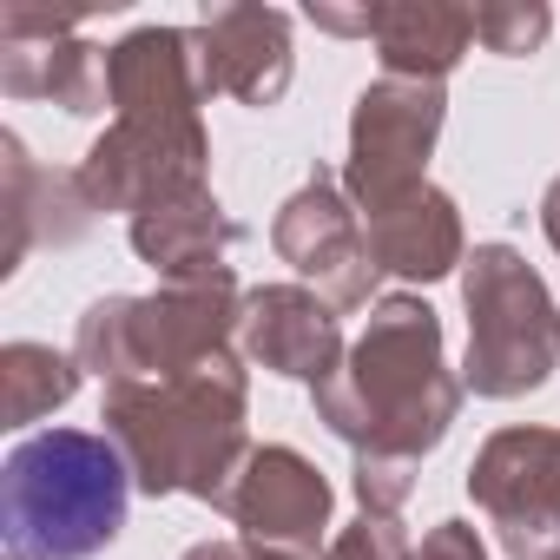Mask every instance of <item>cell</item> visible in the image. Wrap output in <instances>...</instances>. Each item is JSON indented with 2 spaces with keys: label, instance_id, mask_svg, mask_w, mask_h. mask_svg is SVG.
<instances>
[{
  "label": "cell",
  "instance_id": "obj_8",
  "mask_svg": "<svg viewBox=\"0 0 560 560\" xmlns=\"http://www.w3.org/2000/svg\"><path fill=\"white\" fill-rule=\"evenodd\" d=\"M270 244H277V257H284L304 284H317V298H330L337 311L370 304V291H376V250H370V231H363V218H357L343 178L311 172V178L284 198V211H277Z\"/></svg>",
  "mask_w": 560,
  "mask_h": 560
},
{
  "label": "cell",
  "instance_id": "obj_3",
  "mask_svg": "<svg viewBox=\"0 0 560 560\" xmlns=\"http://www.w3.org/2000/svg\"><path fill=\"white\" fill-rule=\"evenodd\" d=\"M100 422L119 442V455L145 494L224 501V488L237 481V468L250 455L237 357H218L172 383H113Z\"/></svg>",
  "mask_w": 560,
  "mask_h": 560
},
{
  "label": "cell",
  "instance_id": "obj_7",
  "mask_svg": "<svg viewBox=\"0 0 560 560\" xmlns=\"http://www.w3.org/2000/svg\"><path fill=\"white\" fill-rule=\"evenodd\" d=\"M442 86L435 80H376L363 86L357 113H350V159H343V191L357 211H376L422 178L429 152H435V132H442Z\"/></svg>",
  "mask_w": 560,
  "mask_h": 560
},
{
  "label": "cell",
  "instance_id": "obj_17",
  "mask_svg": "<svg viewBox=\"0 0 560 560\" xmlns=\"http://www.w3.org/2000/svg\"><path fill=\"white\" fill-rule=\"evenodd\" d=\"M0 389H8V429H27L80 389V357H60L54 343H8L0 350Z\"/></svg>",
  "mask_w": 560,
  "mask_h": 560
},
{
  "label": "cell",
  "instance_id": "obj_19",
  "mask_svg": "<svg viewBox=\"0 0 560 560\" xmlns=\"http://www.w3.org/2000/svg\"><path fill=\"white\" fill-rule=\"evenodd\" d=\"M409 494H416V462H402V455H357V501H363V514H402Z\"/></svg>",
  "mask_w": 560,
  "mask_h": 560
},
{
  "label": "cell",
  "instance_id": "obj_22",
  "mask_svg": "<svg viewBox=\"0 0 560 560\" xmlns=\"http://www.w3.org/2000/svg\"><path fill=\"white\" fill-rule=\"evenodd\" d=\"M185 560H304V553H284V547H257V540H198Z\"/></svg>",
  "mask_w": 560,
  "mask_h": 560
},
{
  "label": "cell",
  "instance_id": "obj_11",
  "mask_svg": "<svg viewBox=\"0 0 560 560\" xmlns=\"http://www.w3.org/2000/svg\"><path fill=\"white\" fill-rule=\"evenodd\" d=\"M218 508L257 547H284V553H304V560L317 547H330V481L284 442L250 448Z\"/></svg>",
  "mask_w": 560,
  "mask_h": 560
},
{
  "label": "cell",
  "instance_id": "obj_13",
  "mask_svg": "<svg viewBox=\"0 0 560 560\" xmlns=\"http://www.w3.org/2000/svg\"><path fill=\"white\" fill-rule=\"evenodd\" d=\"M237 343L250 363H264L270 376H298V383H330L343 363V324L337 304L317 298L311 284H264L244 298V324Z\"/></svg>",
  "mask_w": 560,
  "mask_h": 560
},
{
  "label": "cell",
  "instance_id": "obj_6",
  "mask_svg": "<svg viewBox=\"0 0 560 560\" xmlns=\"http://www.w3.org/2000/svg\"><path fill=\"white\" fill-rule=\"evenodd\" d=\"M462 298H468L462 389L494 396V402L540 389L560 363V311H553L547 284L527 270V257L508 250V244H475Z\"/></svg>",
  "mask_w": 560,
  "mask_h": 560
},
{
  "label": "cell",
  "instance_id": "obj_5",
  "mask_svg": "<svg viewBox=\"0 0 560 560\" xmlns=\"http://www.w3.org/2000/svg\"><path fill=\"white\" fill-rule=\"evenodd\" d=\"M244 324V298L231 277L218 284H159L152 298H100L80 317V370L113 383H172L218 357Z\"/></svg>",
  "mask_w": 560,
  "mask_h": 560
},
{
  "label": "cell",
  "instance_id": "obj_16",
  "mask_svg": "<svg viewBox=\"0 0 560 560\" xmlns=\"http://www.w3.org/2000/svg\"><path fill=\"white\" fill-rule=\"evenodd\" d=\"M370 40L383 47L389 80H435L468 54L475 40V8H448V0H396V8H370Z\"/></svg>",
  "mask_w": 560,
  "mask_h": 560
},
{
  "label": "cell",
  "instance_id": "obj_21",
  "mask_svg": "<svg viewBox=\"0 0 560 560\" xmlns=\"http://www.w3.org/2000/svg\"><path fill=\"white\" fill-rule=\"evenodd\" d=\"M409 560H488V540H481L468 521H435V527L409 547Z\"/></svg>",
  "mask_w": 560,
  "mask_h": 560
},
{
  "label": "cell",
  "instance_id": "obj_23",
  "mask_svg": "<svg viewBox=\"0 0 560 560\" xmlns=\"http://www.w3.org/2000/svg\"><path fill=\"white\" fill-rule=\"evenodd\" d=\"M540 224H547V244L560 250V178L547 185V198H540Z\"/></svg>",
  "mask_w": 560,
  "mask_h": 560
},
{
  "label": "cell",
  "instance_id": "obj_18",
  "mask_svg": "<svg viewBox=\"0 0 560 560\" xmlns=\"http://www.w3.org/2000/svg\"><path fill=\"white\" fill-rule=\"evenodd\" d=\"M547 27H553V14L540 0H488V8H475V40L488 54H508V60L534 54L547 40Z\"/></svg>",
  "mask_w": 560,
  "mask_h": 560
},
{
  "label": "cell",
  "instance_id": "obj_4",
  "mask_svg": "<svg viewBox=\"0 0 560 560\" xmlns=\"http://www.w3.org/2000/svg\"><path fill=\"white\" fill-rule=\"evenodd\" d=\"M132 468L113 435L40 429L0 468V527L14 560H93L126 527Z\"/></svg>",
  "mask_w": 560,
  "mask_h": 560
},
{
  "label": "cell",
  "instance_id": "obj_24",
  "mask_svg": "<svg viewBox=\"0 0 560 560\" xmlns=\"http://www.w3.org/2000/svg\"><path fill=\"white\" fill-rule=\"evenodd\" d=\"M547 560H560V553H547Z\"/></svg>",
  "mask_w": 560,
  "mask_h": 560
},
{
  "label": "cell",
  "instance_id": "obj_12",
  "mask_svg": "<svg viewBox=\"0 0 560 560\" xmlns=\"http://www.w3.org/2000/svg\"><path fill=\"white\" fill-rule=\"evenodd\" d=\"M198 80L205 100L224 93L237 106H277L291 86V21L277 8H205L198 27Z\"/></svg>",
  "mask_w": 560,
  "mask_h": 560
},
{
  "label": "cell",
  "instance_id": "obj_20",
  "mask_svg": "<svg viewBox=\"0 0 560 560\" xmlns=\"http://www.w3.org/2000/svg\"><path fill=\"white\" fill-rule=\"evenodd\" d=\"M324 560H409V547H402V521H396V514H357L350 527L330 534Z\"/></svg>",
  "mask_w": 560,
  "mask_h": 560
},
{
  "label": "cell",
  "instance_id": "obj_9",
  "mask_svg": "<svg viewBox=\"0 0 560 560\" xmlns=\"http://www.w3.org/2000/svg\"><path fill=\"white\" fill-rule=\"evenodd\" d=\"M475 508L501 527L514 560L560 553V429H501L468 468Z\"/></svg>",
  "mask_w": 560,
  "mask_h": 560
},
{
  "label": "cell",
  "instance_id": "obj_2",
  "mask_svg": "<svg viewBox=\"0 0 560 560\" xmlns=\"http://www.w3.org/2000/svg\"><path fill=\"white\" fill-rule=\"evenodd\" d=\"M462 409V383L442 363V317L422 298H383L370 330L343 350L337 376L317 383V422L357 455L422 462Z\"/></svg>",
  "mask_w": 560,
  "mask_h": 560
},
{
  "label": "cell",
  "instance_id": "obj_1",
  "mask_svg": "<svg viewBox=\"0 0 560 560\" xmlns=\"http://www.w3.org/2000/svg\"><path fill=\"white\" fill-rule=\"evenodd\" d=\"M113 80V126L80 159L73 185L86 211H152L165 198L205 191V80L191 27H139L106 60Z\"/></svg>",
  "mask_w": 560,
  "mask_h": 560
},
{
  "label": "cell",
  "instance_id": "obj_15",
  "mask_svg": "<svg viewBox=\"0 0 560 560\" xmlns=\"http://www.w3.org/2000/svg\"><path fill=\"white\" fill-rule=\"evenodd\" d=\"M363 231H370L376 270H396V277H422V284H435V277H448L455 264H468L455 198L435 191V185H416V191L363 211Z\"/></svg>",
  "mask_w": 560,
  "mask_h": 560
},
{
  "label": "cell",
  "instance_id": "obj_14",
  "mask_svg": "<svg viewBox=\"0 0 560 560\" xmlns=\"http://www.w3.org/2000/svg\"><path fill=\"white\" fill-rule=\"evenodd\" d=\"M237 244H244V231L211 191H185V198H165L132 218V250L165 284H218V277H231Z\"/></svg>",
  "mask_w": 560,
  "mask_h": 560
},
{
  "label": "cell",
  "instance_id": "obj_10",
  "mask_svg": "<svg viewBox=\"0 0 560 560\" xmlns=\"http://www.w3.org/2000/svg\"><path fill=\"white\" fill-rule=\"evenodd\" d=\"M100 47L80 40L73 14L47 8H0V86L14 100H54L67 113H100L113 100Z\"/></svg>",
  "mask_w": 560,
  "mask_h": 560
}]
</instances>
